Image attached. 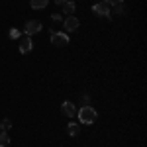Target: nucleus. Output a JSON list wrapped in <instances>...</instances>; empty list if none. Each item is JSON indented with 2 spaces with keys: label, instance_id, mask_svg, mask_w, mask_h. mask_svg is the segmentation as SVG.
Returning <instances> with one entry per match:
<instances>
[{
  "label": "nucleus",
  "instance_id": "5",
  "mask_svg": "<svg viewBox=\"0 0 147 147\" xmlns=\"http://www.w3.org/2000/svg\"><path fill=\"white\" fill-rule=\"evenodd\" d=\"M18 49H20V53H22V55L30 53V51L34 49V41H32V37H30V35L20 37V41H18Z\"/></svg>",
  "mask_w": 147,
  "mask_h": 147
},
{
  "label": "nucleus",
  "instance_id": "2",
  "mask_svg": "<svg viewBox=\"0 0 147 147\" xmlns=\"http://www.w3.org/2000/svg\"><path fill=\"white\" fill-rule=\"evenodd\" d=\"M43 30V24L39 22V20H28L26 22V26H24V35H35V34H39Z\"/></svg>",
  "mask_w": 147,
  "mask_h": 147
},
{
  "label": "nucleus",
  "instance_id": "7",
  "mask_svg": "<svg viewBox=\"0 0 147 147\" xmlns=\"http://www.w3.org/2000/svg\"><path fill=\"white\" fill-rule=\"evenodd\" d=\"M61 112L65 114L67 118H75V116H77V108H75V104L71 100H65L61 104Z\"/></svg>",
  "mask_w": 147,
  "mask_h": 147
},
{
  "label": "nucleus",
  "instance_id": "17",
  "mask_svg": "<svg viewBox=\"0 0 147 147\" xmlns=\"http://www.w3.org/2000/svg\"><path fill=\"white\" fill-rule=\"evenodd\" d=\"M88 102H90V96H86V94H82V104H84V106H88Z\"/></svg>",
  "mask_w": 147,
  "mask_h": 147
},
{
  "label": "nucleus",
  "instance_id": "19",
  "mask_svg": "<svg viewBox=\"0 0 147 147\" xmlns=\"http://www.w3.org/2000/svg\"><path fill=\"white\" fill-rule=\"evenodd\" d=\"M0 131H2V124H0Z\"/></svg>",
  "mask_w": 147,
  "mask_h": 147
},
{
  "label": "nucleus",
  "instance_id": "15",
  "mask_svg": "<svg viewBox=\"0 0 147 147\" xmlns=\"http://www.w3.org/2000/svg\"><path fill=\"white\" fill-rule=\"evenodd\" d=\"M51 20H53V22H61V20H63V16H61L59 12H55V14H51Z\"/></svg>",
  "mask_w": 147,
  "mask_h": 147
},
{
  "label": "nucleus",
  "instance_id": "3",
  "mask_svg": "<svg viewBox=\"0 0 147 147\" xmlns=\"http://www.w3.org/2000/svg\"><path fill=\"white\" fill-rule=\"evenodd\" d=\"M92 12H94L98 18H112V10H110V6H108L106 2H96V4L92 6Z\"/></svg>",
  "mask_w": 147,
  "mask_h": 147
},
{
  "label": "nucleus",
  "instance_id": "13",
  "mask_svg": "<svg viewBox=\"0 0 147 147\" xmlns=\"http://www.w3.org/2000/svg\"><path fill=\"white\" fill-rule=\"evenodd\" d=\"M0 124H2V129H4V131H8V129H10V127H12V122H10V120H8V118H6V120H2Z\"/></svg>",
  "mask_w": 147,
  "mask_h": 147
},
{
  "label": "nucleus",
  "instance_id": "4",
  "mask_svg": "<svg viewBox=\"0 0 147 147\" xmlns=\"http://www.w3.org/2000/svg\"><path fill=\"white\" fill-rule=\"evenodd\" d=\"M63 26H65V34H75L77 30H79V26H80V22H79V18H75V16H67L65 20H63Z\"/></svg>",
  "mask_w": 147,
  "mask_h": 147
},
{
  "label": "nucleus",
  "instance_id": "14",
  "mask_svg": "<svg viewBox=\"0 0 147 147\" xmlns=\"http://www.w3.org/2000/svg\"><path fill=\"white\" fill-rule=\"evenodd\" d=\"M108 6H118V4H124V0H106Z\"/></svg>",
  "mask_w": 147,
  "mask_h": 147
},
{
  "label": "nucleus",
  "instance_id": "1",
  "mask_svg": "<svg viewBox=\"0 0 147 147\" xmlns=\"http://www.w3.org/2000/svg\"><path fill=\"white\" fill-rule=\"evenodd\" d=\"M77 116H79V122L84 125H90L96 122V118H98V112L92 108V106H80V110L77 112Z\"/></svg>",
  "mask_w": 147,
  "mask_h": 147
},
{
  "label": "nucleus",
  "instance_id": "11",
  "mask_svg": "<svg viewBox=\"0 0 147 147\" xmlns=\"http://www.w3.org/2000/svg\"><path fill=\"white\" fill-rule=\"evenodd\" d=\"M10 145V136H8V131H0V147H8Z\"/></svg>",
  "mask_w": 147,
  "mask_h": 147
},
{
  "label": "nucleus",
  "instance_id": "6",
  "mask_svg": "<svg viewBox=\"0 0 147 147\" xmlns=\"http://www.w3.org/2000/svg\"><path fill=\"white\" fill-rule=\"evenodd\" d=\"M51 43L57 47H65L69 43V35L61 32H51Z\"/></svg>",
  "mask_w": 147,
  "mask_h": 147
},
{
  "label": "nucleus",
  "instance_id": "8",
  "mask_svg": "<svg viewBox=\"0 0 147 147\" xmlns=\"http://www.w3.org/2000/svg\"><path fill=\"white\" fill-rule=\"evenodd\" d=\"M67 134H69L71 137H77V136L80 134V125L75 124V122H71V124L67 125Z\"/></svg>",
  "mask_w": 147,
  "mask_h": 147
},
{
  "label": "nucleus",
  "instance_id": "9",
  "mask_svg": "<svg viewBox=\"0 0 147 147\" xmlns=\"http://www.w3.org/2000/svg\"><path fill=\"white\" fill-rule=\"evenodd\" d=\"M77 10V6H75V2L73 0H67L65 4H63V12L67 14V16H73V12Z\"/></svg>",
  "mask_w": 147,
  "mask_h": 147
},
{
  "label": "nucleus",
  "instance_id": "12",
  "mask_svg": "<svg viewBox=\"0 0 147 147\" xmlns=\"http://www.w3.org/2000/svg\"><path fill=\"white\" fill-rule=\"evenodd\" d=\"M114 14H116V16H124V14H125L124 4H118V6H114Z\"/></svg>",
  "mask_w": 147,
  "mask_h": 147
},
{
  "label": "nucleus",
  "instance_id": "18",
  "mask_svg": "<svg viewBox=\"0 0 147 147\" xmlns=\"http://www.w3.org/2000/svg\"><path fill=\"white\" fill-rule=\"evenodd\" d=\"M65 2H67V0H55V4H61V6H63Z\"/></svg>",
  "mask_w": 147,
  "mask_h": 147
},
{
  "label": "nucleus",
  "instance_id": "10",
  "mask_svg": "<svg viewBox=\"0 0 147 147\" xmlns=\"http://www.w3.org/2000/svg\"><path fill=\"white\" fill-rule=\"evenodd\" d=\"M47 4H49V0H32V2H30V6H32L34 10H43Z\"/></svg>",
  "mask_w": 147,
  "mask_h": 147
},
{
  "label": "nucleus",
  "instance_id": "16",
  "mask_svg": "<svg viewBox=\"0 0 147 147\" xmlns=\"http://www.w3.org/2000/svg\"><path fill=\"white\" fill-rule=\"evenodd\" d=\"M10 37L18 39V37H20V32H18V30H12V32H10Z\"/></svg>",
  "mask_w": 147,
  "mask_h": 147
}]
</instances>
